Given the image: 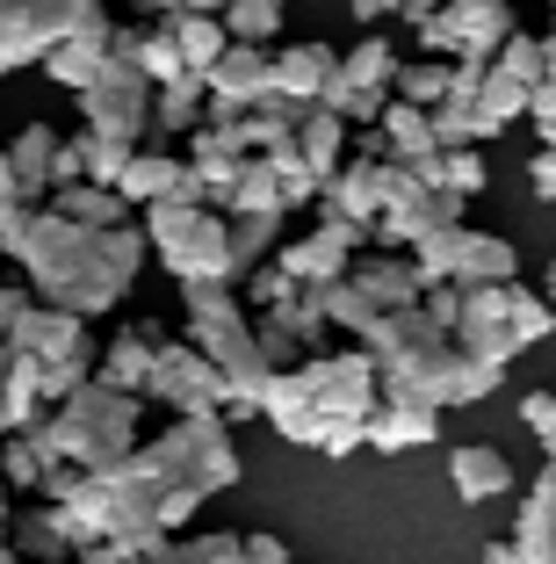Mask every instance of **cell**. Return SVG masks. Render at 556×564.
<instances>
[{"instance_id":"cell-63","label":"cell","mask_w":556,"mask_h":564,"mask_svg":"<svg viewBox=\"0 0 556 564\" xmlns=\"http://www.w3.org/2000/svg\"><path fill=\"white\" fill-rule=\"evenodd\" d=\"M542 456H549V470H556V434H549V442H542Z\"/></svg>"},{"instance_id":"cell-4","label":"cell","mask_w":556,"mask_h":564,"mask_svg":"<svg viewBox=\"0 0 556 564\" xmlns=\"http://www.w3.org/2000/svg\"><path fill=\"white\" fill-rule=\"evenodd\" d=\"M361 348L377 362L383 391H412V399H434V405H477L506 377V369H491V362H470L456 348V333L426 304H405V312L377 318V326L361 333Z\"/></svg>"},{"instance_id":"cell-23","label":"cell","mask_w":556,"mask_h":564,"mask_svg":"<svg viewBox=\"0 0 556 564\" xmlns=\"http://www.w3.org/2000/svg\"><path fill=\"white\" fill-rule=\"evenodd\" d=\"M332 73H340V51L318 44V36H304V44L275 51V95H282V101H296V109H312V101L326 95Z\"/></svg>"},{"instance_id":"cell-50","label":"cell","mask_w":556,"mask_h":564,"mask_svg":"<svg viewBox=\"0 0 556 564\" xmlns=\"http://www.w3.org/2000/svg\"><path fill=\"white\" fill-rule=\"evenodd\" d=\"M15 210H30V196H22V182H15V160H8V145H0V225Z\"/></svg>"},{"instance_id":"cell-19","label":"cell","mask_w":556,"mask_h":564,"mask_svg":"<svg viewBox=\"0 0 556 564\" xmlns=\"http://www.w3.org/2000/svg\"><path fill=\"white\" fill-rule=\"evenodd\" d=\"M426 442H441V405L412 399V391H383L377 413H369V448L405 456V448H426Z\"/></svg>"},{"instance_id":"cell-55","label":"cell","mask_w":556,"mask_h":564,"mask_svg":"<svg viewBox=\"0 0 556 564\" xmlns=\"http://www.w3.org/2000/svg\"><path fill=\"white\" fill-rule=\"evenodd\" d=\"M397 8H405V0H347L355 22H383V15H397Z\"/></svg>"},{"instance_id":"cell-18","label":"cell","mask_w":556,"mask_h":564,"mask_svg":"<svg viewBox=\"0 0 556 564\" xmlns=\"http://www.w3.org/2000/svg\"><path fill=\"white\" fill-rule=\"evenodd\" d=\"M361 247H369V225H347V217H326V225H312L304 239H282V253H275V261L290 268V275L304 282V290H318V282L347 275Z\"/></svg>"},{"instance_id":"cell-35","label":"cell","mask_w":556,"mask_h":564,"mask_svg":"<svg viewBox=\"0 0 556 564\" xmlns=\"http://www.w3.org/2000/svg\"><path fill=\"white\" fill-rule=\"evenodd\" d=\"M166 30H174V44H181V66H188V73H210L217 58H225V44H231L225 15H174Z\"/></svg>"},{"instance_id":"cell-12","label":"cell","mask_w":556,"mask_h":564,"mask_svg":"<svg viewBox=\"0 0 556 564\" xmlns=\"http://www.w3.org/2000/svg\"><path fill=\"white\" fill-rule=\"evenodd\" d=\"M145 399L166 405L174 420L225 413V377H217V362L196 348V340H160V362H152V377H145Z\"/></svg>"},{"instance_id":"cell-44","label":"cell","mask_w":556,"mask_h":564,"mask_svg":"<svg viewBox=\"0 0 556 564\" xmlns=\"http://www.w3.org/2000/svg\"><path fill=\"white\" fill-rule=\"evenodd\" d=\"M448 80H456V58H412V66H397V87H391V95L434 109V101L448 95Z\"/></svg>"},{"instance_id":"cell-30","label":"cell","mask_w":556,"mask_h":564,"mask_svg":"<svg viewBox=\"0 0 556 564\" xmlns=\"http://www.w3.org/2000/svg\"><path fill=\"white\" fill-rule=\"evenodd\" d=\"M513 543H521V564H556V470H542V478H535Z\"/></svg>"},{"instance_id":"cell-14","label":"cell","mask_w":556,"mask_h":564,"mask_svg":"<svg viewBox=\"0 0 556 564\" xmlns=\"http://www.w3.org/2000/svg\"><path fill=\"white\" fill-rule=\"evenodd\" d=\"M80 131L131 138V145H138V138L152 131V80L138 66H123V58H109V73L80 95Z\"/></svg>"},{"instance_id":"cell-32","label":"cell","mask_w":556,"mask_h":564,"mask_svg":"<svg viewBox=\"0 0 556 564\" xmlns=\"http://www.w3.org/2000/svg\"><path fill=\"white\" fill-rule=\"evenodd\" d=\"M51 210H66L80 217V225H101V232H116L123 225V188H101V182H66V188H51Z\"/></svg>"},{"instance_id":"cell-49","label":"cell","mask_w":556,"mask_h":564,"mask_svg":"<svg viewBox=\"0 0 556 564\" xmlns=\"http://www.w3.org/2000/svg\"><path fill=\"white\" fill-rule=\"evenodd\" d=\"M527 123L542 131V145H556V80L535 87V101H527Z\"/></svg>"},{"instance_id":"cell-22","label":"cell","mask_w":556,"mask_h":564,"mask_svg":"<svg viewBox=\"0 0 556 564\" xmlns=\"http://www.w3.org/2000/svg\"><path fill=\"white\" fill-rule=\"evenodd\" d=\"M160 340H166V333L152 326V318H131V326H116L109 340H101V355H95V377H101V383H116V391H145L152 362H160Z\"/></svg>"},{"instance_id":"cell-20","label":"cell","mask_w":556,"mask_h":564,"mask_svg":"<svg viewBox=\"0 0 556 564\" xmlns=\"http://www.w3.org/2000/svg\"><path fill=\"white\" fill-rule=\"evenodd\" d=\"M203 80H210V95H217V101L261 109V101H275V51H268V44H239V36H231L225 58H217Z\"/></svg>"},{"instance_id":"cell-48","label":"cell","mask_w":556,"mask_h":564,"mask_svg":"<svg viewBox=\"0 0 556 564\" xmlns=\"http://www.w3.org/2000/svg\"><path fill=\"white\" fill-rule=\"evenodd\" d=\"M521 420L542 434V442H549V434H556V383H549V391H527V399H521Z\"/></svg>"},{"instance_id":"cell-28","label":"cell","mask_w":556,"mask_h":564,"mask_svg":"<svg viewBox=\"0 0 556 564\" xmlns=\"http://www.w3.org/2000/svg\"><path fill=\"white\" fill-rule=\"evenodd\" d=\"M296 152L312 160L318 182H332L340 160H347V117H340V109H326V101H312V109L296 117Z\"/></svg>"},{"instance_id":"cell-42","label":"cell","mask_w":556,"mask_h":564,"mask_svg":"<svg viewBox=\"0 0 556 564\" xmlns=\"http://www.w3.org/2000/svg\"><path fill=\"white\" fill-rule=\"evenodd\" d=\"M44 448L30 442V434H0V478H8V492H44Z\"/></svg>"},{"instance_id":"cell-61","label":"cell","mask_w":556,"mask_h":564,"mask_svg":"<svg viewBox=\"0 0 556 564\" xmlns=\"http://www.w3.org/2000/svg\"><path fill=\"white\" fill-rule=\"evenodd\" d=\"M0 543H8V478H0Z\"/></svg>"},{"instance_id":"cell-53","label":"cell","mask_w":556,"mask_h":564,"mask_svg":"<svg viewBox=\"0 0 556 564\" xmlns=\"http://www.w3.org/2000/svg\"><path fill=\"white\" fill-rule=\"evenodd\" d=\"M527 182H535L542 203H556V145H542L535 160H527Z\"/></svg>"},{"instance_id":"cell-6","label":"cell","mask_w":556,"mask_h":564,"mask_svg":"<svg viewBox=\"0 0 556 564\" xmlns=\"http://www.w3.org/2000/svg\"><path fill=\"white\" fill-rule=\"evenodd\" d=\"M145 391H116V383L87 377L73 399H58L44 420L30 427V442L44 448V464H73V470H109L145 442Z\"/></svg>"},{"instance_id":"cell-56","label":"cell","mask_w":556,"mask_h":564,"mask_svg":"<svg viewBox=\"0 0 556 564\" xmlns=\"http://www.w3.org/2000/svg\"><path fill=\"white\" fill-rule=\"evenodd\" d=\"M477 564H521V543H513V535H499V543H484V557Z\"/></svg>"},{"instance_id":"cell-1","label":"cell","mask_w":556,"mask_h":564,"mask_svg":"<svg viewBox=\"0 0 556 564\" xmlns=\"http://www.w3.org/2000/svg\"><path fill=\"white\" fill-rule=\"evenodd\" d=\"M231 478H239V448H231L225 413H188L166 434L138 442L131 456L109 464V470L51 464L44 499H58L73 514V535H80V543H101V535L166 543L196 507H210L217 492H231Z\"/></svg>"},{"instance_id":"cell-26","label":"cell","mask_w":556,"mask_h":564,"mask_svg":"<svg viewBox=\"0 0 556 564\" xmlns=\"http://www.w3.org/2000/svg\"><path fill=\"white\" fill-rule=\"evenodd\" d=\"M448 478H456L462 507H484V499L513 492V464H506V448H491V442H470L448 456Z\"/></svg>"},{"instance_id":"cell-60","label":"cell","mask_w":556,"mask_h":564,"mask_svg":"<svg viewBox=\"0 0 556 564\" xmlns=\"http://www.w3.org/2000/svg\"><path fill=\"white\" fill-rule=\"evenodd\" d=\"M542 297L556 304V253H549V275H542Z\"/></svg>"},{"instance_id":"cell-24","label":"cell","mask_w":556,"mask_h":564,"mask_svg":"<svg viewBox=\"0 0 556 564\" xmlns=\"http://www.w3.org/2000/svg\"><path fill=\"white\" fill-rule=\"evenodd\" d=\"M8 543H15V557H30V564H66L73 550H80V535H73L66 507L44 499V507H30L22 521H8Z\"/></svg>"},{"instance_id":"cell-27","label":"cell","mask_w":556,"mask_h":564,"mask_svg":"<svg viewBox=\"0 0 556 564\" xmlns=\"http://www.w3.org/2000/svg\"><path fill=\"white\" fill-rule=\"evenodd\" d=\"M383 152H391L397 166H419V160H434L441 152V138H434V117H426L419 101H405V95H391V109H383Z\"/></svg>"},{"instance_id":"cell-25","label":"cell","mask_w":556,"mask_h":564,"mask_svg":"<svg viewBox=\"0 0 556 564\" xmlns=\"http://www.w3.org/2000/svg\"><path fill=\"white\" fill-rule=\"evenodd\" d=\"M58 123H22L15 138H8V160H15V182L30 203H44L51 188H58Z\"/></svg>"},{"instance_id":"cell-17","label":"cell","mask_w":556,"mask_h":564,"mask_svg":"<svg viewBox=\"0 0 556 564\" xmlns=\"http://www.w3.org/2000/svg\"><path fill=\"white\" fill-rule=\"evenodd\" d=\"M391 188H397V160H383V152H355V160H340V174L318 188V210L347 217V225H377V217L391 210Z\"/></svg>"},{"instance_id":"cell-21","label":"cell","mask_w":556,"mask_h":564,"mask_svg":"<svg viewBox=\"0 0 556 564\" xmlns=\"http://www.w3.org/2000/svg\"><path fill=\"white\" fill-rule=\"evenodd\" d=\"M123 203H138V210H152V203H196V166H188V152H145L138 145V160L123 166Z\"/></svg>"},{"instance_id":"cell-62","label":"cell","mask_w":556,"mask_h":564,"mask_svg":"<svg viewBox=\"0 0 556 564\" xmlns=\"http://www.w3.org/2000/svg\"><path fill=\"white\" fill-rule=\"evenodd\" d=\"M0 564H22V557H15V543H0Z\"/></svg>"},{"instance_id":"cell-41","label":"cell","mask_w":556,"mask_h":564,"mask_svg":"<svg viewBox=\"0 0 556 564\" xmlns=\"http://www.w3.org/2000/svg\"><path fill=\"white\" fill-rule=\"evenodd\" d=\"M462 247H470V225H448V232H434V239H419V247H412V268L426 275V290H434V282H456Z\"/></svg>"},{"instance_id":"cell-9","label":"cell","mask_w":556,"mask_h":564,"mask_svg":"<svg viewBox=\"0 0 556 564\" xmlns=\"http://www.w3.org/2000/svg\"><path fill=\"white\" fill-rule=\"evenodd\" d=\"M426 297V275L412 268V253H355V268L332 282H318V312L332 318V333H369L377 318L405 312Z\"/></svg>"},{"instance_id":"cell-38","label":"cell","mask_w":556,"mask_h":564,"mask_svg":"<svg viewBox=\"0 0 556 564\" xmlns=\"http://www.w3.org/2000/svg\"><path fill=\"white\" fill-rule=\"evenodd\" d=\"M513 268H521L513 239H499V232H470V247H462V268H456V282H513Z\"/></svg>"},{"instance_id":"cell-39","label":"cell","mask_w":556,"mask_h":564,"mask_svg":"<svg viewBox=\"0 0 556 564\" xmlns=\"http://www.w3.org/2000/svg\"><path fill=\"white\" fill-rule=\"evenodd\" d=\"M426 117H434V138H441V152H448V145H484V138H491L484 109H477L470 95H441L434 109H426Z\"/></svg>"},{"instance_id":"cell-10","label":"cell","mask_w":556,"mask_h":564,"mask_svg":"<svg viewBox=\"0 0 556 564\" xmlns=\"http://www.w3.org/2000/svg\"><path fill=\"white\" fill-rule=\"evenodd\" d=\"M521 30L513 0H441L419 22V51L426 58H499V44Z\"/></svg>"},{"instance_id":"cell-15","label":"cell","mask_w":556,"mask_h":564,"mask_svg":"<svg viewBox=\"0 0 556 564\" xmlns=\"http://www.w3.org/2000/svg\"><path fill=\"white\" fill-rule=\"evenodd\" d=\"M253 326H261L268 362H275V369H296V362H312V355H326L332 318L318 312V290H304V282H296L290 297H275V304H261V312H253Z\"/></svg>"},{"instance_id":"cell-40","label":"cell","mask_w":556,"mask_h":564,"mask_svg":"<svg viewBox=\"0 0 556 564\" xmlns=\"http://www.w3.org/2000/svg\"><path fill=\"white\" fill-rule=\"evenodd\" d=\"M282 253V217H231V261H239V282L261 261Z\"/></svg>"},{"instance_id":"cell-5","label":"cell","mask_w":556,"mask_h":564,"mask_svg":"<svg viewBox=\"0 0 556 564\" xmlns=\"http://www.w3.org/2000/svg\"><path fill=\"white\" fill-rule=\"evenodd\" d=\"M239 282H181V340H196L203 355L217 362V377H225V405L231 420L239 413H261L268 383H275V362H268L261 348V326H253V312H246V297H231Z\"/></svg>"},{"instance_id":"cell-51","label":"cell","mask_w":556,"mask_h":564,"mask_svg":"<svg viewBox=\"0 0 556 564\" xmlns=\"http://www.w3.org/2000/svg\"><path fill=\"white\" fill-rule=\"evenodd\" d=\"M239 543H246V564H290V543H282V535H268V529L239 535Z\"/></svg>"},{"instance_id":"cell-45","label":"cell","mask_w":556,"mask_h":564,"mask_svg":"<svg viewBox=\"0 0 556 564\" xmlns=\"http://www.w3.org/2000/svg\"><path fill=\"white\" fill-rule=\"evenodd\" d=\"M225 30L239 36V44H275L282 36V0H231Z\"/></svg>"},{"instance_id":"cell-58","label":"cell","mask_w":556,"mask_h":564,"mask_svg":"<svg viewBox=\"0 0 556 564\" xmlns=\"http://www.w3.org/2000/svg\"><path fill=\"white\" fill-rule=\"evenodd\" d=\"M434 8H441V0H405V8H397V15H405V22H412V30H419V22H426V15H434Z\"/></svg>"},{"instance_id":"cell-52","label":"cell","mask_w":556,"mask_h":564,"mask_svg":"<svg viewBox=\"0 0 556 564\" xmlns=\"http://www.w3.org/2000/svg\"><path fill=\"white\" fill-rule=\"evenodd\" d=\"M36 304V290H0V362H8V333H15V318Z\"/></svg>"},{"instance_id":"cell-54","label":"cell","mask_w":556,"mask_h":564,"mask_svg":"<svg viewBox=\"0 0 556 564\" xmlns=\"http://www.w3.org/2000/svg\"><path fill=\"white\" fill-rule=\"evenodd\" d=\"M66 182H87V152H80V131L66 138V145H58V188Z\"/></svg>"},{"instance_id":"cell-46","label":"cell","mask_w":556,"mask_h":564,"mask_svg":"<svg viewBox=\"0 0 556 564\" xmlns=\"http://www.w3.org/2000/svg\"><path fill=\"white\" fill-rule=\"evenodd\" d=\"M80 152H87V182H101V188H116V182H123V166L138 160L131 138H101V131H80Z\"/></svg>"},{"instance_id":"cell-31","label":"cell","mask_w":556,"mask_h":564,"mask_svg":"<svg viewBox=\"0 0 556 564\" xmlns=\"http://www.w3.org/2000/svg\"><path fill=\"white\" fill-rule=\"evenodd\" d=\"M412 174H419L426 188H448V196H462V203H470V196H484V188H491V174H484V152H477V145H448V152H434V160H419Z\"/></svg>"},{"instance_id":"cell-7","label":"cell","mask_w":556,"mask_h":564,"mask_svg":"<svg viewBox=\"0 0 556 564\" xmlns=\"http://www.w3.org/2000/svg\"><path fill=\"white\" fill-rule=\"evenodd\" d=\"M95 340H87V318L80 312H58V304H30L8 333V369L30 383L44 405L73 399L87 377H95Z\"/></svg>"},{"instance_id":"cell-13","label":"cell","mask_w":556,"mask_h":564,"mask_svg":"<svg viewBox=\"0 0 556 564\" xmlns=\"http://www.w3.org/2000/svg\"><path fill=\"white\" fill-rule=\"evenodd\" d=\"M448 225H462V196H448V188H426L412 166H397V188H391V210L369 225V239L377 247H419V239L448 232Z\"/></svg>"},{"instance_id":"cell-3","label":"cell","mask_w":556,"mask_h":564,"mask_svg":"<svg viewBox=\"0 0 556 564\" xmlns=\"http://www.w3.org/2000/svg\"><path fill=\"white\" fill-rule=\"evenodd\" d=\"M383 399V377L369 362V348H340V355H312V362L296 369H275L261 399V420L296 448H318V456H355L369 448V413Z\"/></svg>"},{"instance_id":"cell-59","label":"cell","mask_w":556,"mask_h":564,"mask_svg":"<svg viewBox=\"0 0 556 564\" xmlns=\"http://www.w3.org/2000/svg\"><path fill=\"white\" fill-rule=\"evenodd\" d=\"M231 0H188V15H225Z\"/></svg>"},{"instance_id":"cell-36","label":"cell","mask_w":556,"mask_h":564,"mask_svg":"<svg viewBox=\"0 0 556 564\" xmlns=\"http://www.w3.org/2000/svg\"><path fill=\"white\" fill-rule=\"evenodd\" d=\"M397 66H405V58H397L391 36H361L340 58V87H397Z\"/></svg>"},{"instance_id":"cell-8","label":"cell","mask_w":556,"mask_h":564,"mask_svg":"<svg viewBox=\"0 0 556 564\" xmlns=\"http://www.w3.org/2000/svg\"><path fill=\"white\" fill-rule=\"evenodd\" d=\"M145 239H152V261H160L174 282H239L231 217L210 210V203H152Z\"/></svg>"},{"instance_id":"cell-34","label":"cell","mask_w":556,"mask_h":564,"mask_svg":"<svg viewBox=\"0 0 556 564\" xmlns=\"http://www.w3.org/2000/svg\"><path fill=\"white\" fill-rule=\"evenodd\" d=\"M138 564H246V543L239 535H225V529H210V535H166V543H152Z\"/></svg>"},{"instance_id":"cell-11","label":"cell","mask_w":556,"mask_h":564,"mask_svg":"<svg viewBox=\"0 0 556 564\" xmlns=\"http://www.w3.org/2000/svg\"><path fill=\"white\" fill-rule=\"evenodd\" d=\"M513 282H456V318H448V333H456V348L470 355V362H491L506 369L513 355Z\"/></svg>"},{"instance_id":"cell-16","label":"cell","mask_w":556,"mask_h":564,"mask_svg":"<svg viewBox=\"0 0 556 564\" xmlns=\"http://www.w3.org/2000/svg\"><path fill=\"white\" fill-rule=\"evenodd\" d=\"M95 0H0V73L44 66V51L73 30V15Z\"/></svg>"},{"instance_id":"cell-2","label":"cell","mask_w":556,"mask_h":564,"mask_svg":"<svg viewBox=\"0 0 556 564\" xmlns=\"http://www.w3.org/2000/svg\"><path fill=\"white\" fill-rule=\"evenodd\" d=\"M0 253L22 261L36 304H58V312H80V318H101L116 312V297H131L138 268L152 261V239L145 225H80V217L51 210V203H30L0 225Z\"/></svg>"},{"instance_id":"cell-57","label":"cell","mask_w":556,"mask_h":564,"mask_svg":"<svg viewBox=\"0 0 556 564\" xmlns=\"http://www.w3.org/2000/svg\"><path fill=\"white\" fill-rule=\"evenodd\" d=\"M145 8V22H174V15H188V0H138Z\"/></svg>"},{"instance_id":"cell-47","label":"cell","mask_w":556,"mask_h":564,"mask_svg":"<svg viewBox=\"0 0 556 564\" xmlns=\"http://www.w3.org/2000/svg\"><path fill=\"white\" fill-rule=\"evenodd\" d=\"M513 348H535V340H549L556 333V304L549 297H535V290H521V282H513Z\"/></svg>"},{"instance_id":"cell-64","label":"cell","mask_w":556,"mask_h":564,"mask_svg":"<svg viewBox=\"0 0 556 564\" xmlns=\"http://www.w3.org/2000/svg\"><path fill=\"white\" fill-rule=\"evenodd\" d=\"M549 36H556V15H549Z\"/></svg>"},{"instance_id":"cell-29","label":"cell","mask_w":556,"mask_h":564,"mask_svg":"<svg viewBox=\"0 0 556 564\" xmlns=\"http://www.w3.org/2000/svg\"><path fill=\"white\" fill-rule=\"evenodd\" d=\"M203 109H210V80L203 73H181V80L152 87V131L160 138H188L203 123Z\"/></svg>"},{"instance_id":"cell-43","label":"cell","mask_w":556,"mask_h":564,"mask_svg":"<svg viewBox=\"0 0 556 564\" xmlns=\"http://www.w3.org/2000/svg\"><path fill=\"white\" fill-rule=\"evenodd\" d=\"M138 73H145L152 87H166V80H181V44H174V30H166V22H145V36H138V58H131Z\"/></svg>"},{"instance_id":"cell-33","label":"cell","mask_w":556,"mask_h":564,"mask_svg":"<svg viewBox=\"0 0 556 564\" xmlns=\"http://www.w3.org/2000/svg\"><path fill=\"white\" fill-rule=\"evenodd\" d=\"M231 217H290V196H282V174L268 152H246V174H239V203Z\"/></svg>"},{"instance_id":"cell-37","label":"cell","mask_w":556,"mask_h":564,"mask_svg":"<svg viewBox=\"0 0 556 564\" xmlns=\"http://www.w3.org/2000/svg\"><path fill=\"white\" fill-rule=\"evenodd\" d=\"M527 101H535V87H527V80H513L506 66H484V95H477V109H484L491 138L506 131V123H521V117H527Z\"/></svg>"}]
</instances>
